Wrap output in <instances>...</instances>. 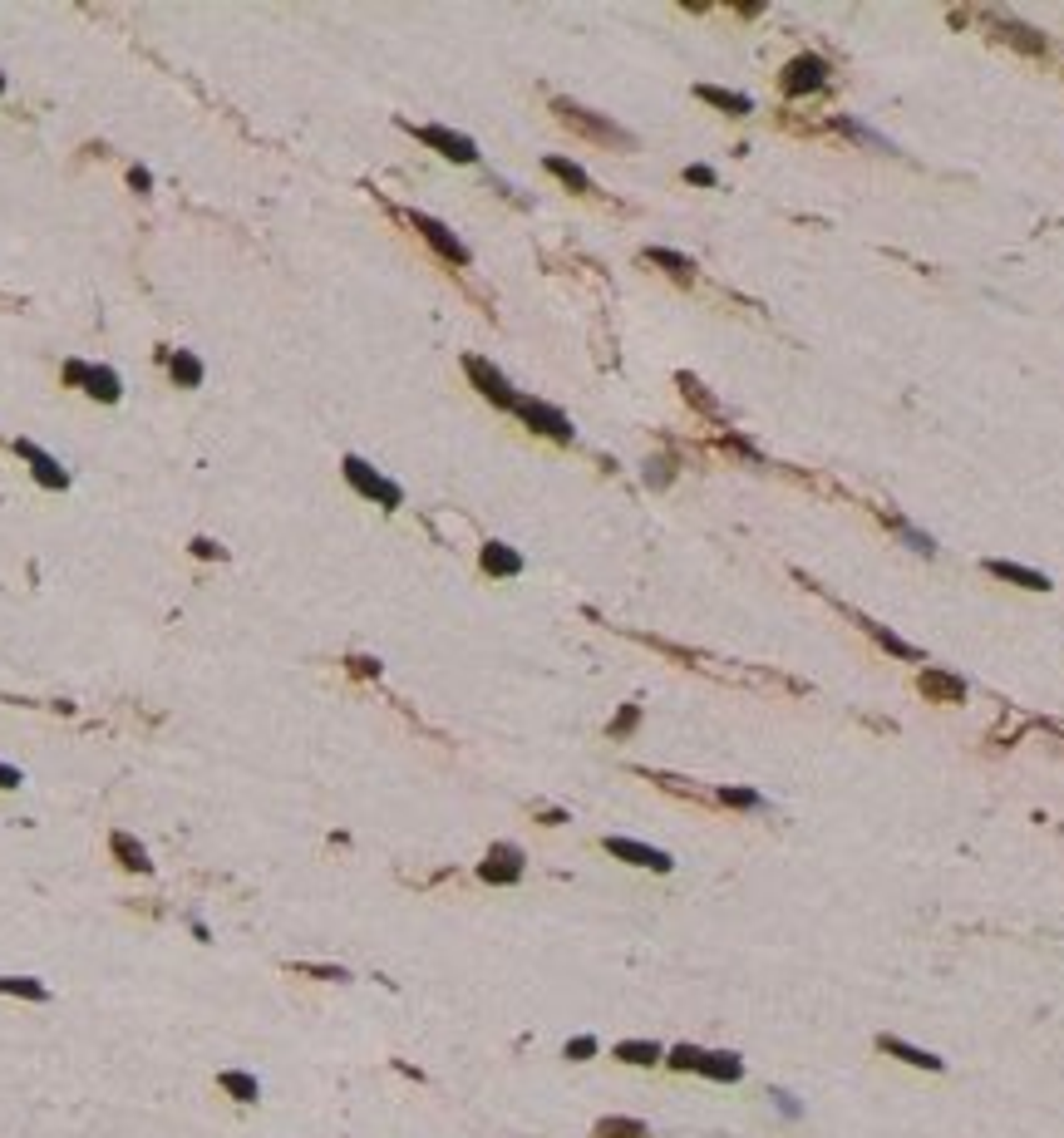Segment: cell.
Masks as SVG:
<instances>
[{
	"label": "cell",
	"mask_w": 1064,
	"mask_h": 1138,
	"mask_svg": "<svg viewBox=\"0 0 1064 1138\" xmlns=\"http://www.w3.org/2000/svg\"><path fill=\"white\" fill-rule=\"evenodd\" d=\"M562 1055H567V1060H592L597 1055V1035H572Z\"/></svg>",
	"instance_id": "obj_33"
},
{
	"label": "cell",
	"mask_w": 1064,
	"mask_h": 1138,
	"mask_svg": "<svg viewBox=\"0 0 1064 1138\" xmlns=\"http://www.w3.org/2000/svg\"><path fill=\"white\" fill-rule=\"evenodd\" d=\"M685 183H695V188H714V168L690 163V168H685Z\"/></svg>",
	"instance_id": "obj_35"
},
{
	"label": "cell",
	"mask_w": 1064,
	"mask_h": 1138,
	"mask_svg": "<svg viewBox=\"0 0 1064 1138\" xmlns=\"http://www.w3.org/2000/svg\"><path fill=\"white\" fill-rule=\"evenodd\" d=\"M479 562H483L488 577H517L523 572V557H517V547H508V542H483Z\"/></svg>",
	"instance_id": "obj_14"
},
{
	"label": "cell",
	"mask_w": 1064,
	"mask_h": 1138,
	"mask_svg": "<svg viewBox=\"0 0 1064 1138\" xmlns=\"http://www.w3.org/2000/svg\"><path fill=\"white\" fill-rule=\"evenodd\" d=\"M84 389H90L99 404H114V400L123 395V389H119V375H114V370H104V365H90V375H84Z\"/></svg>",
	"instance_id": "obj_20"
},
{
	"label": "cell",
	"mask_w": 1064,
	"mask_h": 1138,
	"mask_svg": "<svg viewBox=\"0 0 1064 1138\" xmlns=\"http://www.w3.org/2000/svg\"><path fill=\"white\" fill-rule=\"evenodd\" d=\"M128 188H134V192H148V188H154V178H148V168H128Z\"/></svg>",
	"instance_id": "obj_42"
},
{
	"label": "cell",
	"mask_w": 1064,
	"mask_h": 1138,
	"mask_svg": "<svg viewBox=\"0 0 1064 1138\" xmlns=\"http://www.w3.org/2000/svg\"><path fill=\"white\" fill-rule=\"evenodd\" d=\"M902 537H907L911 547H917V553H926V557H931V553H937V542H931L926 533H917V528H902Z\"/></svg>",
	"instance_id": "obj_38"
},
{
	"label": "cell",
	"mask_w": 1064,
	"mask_h": 1138,
	"mask_svg": "<svg viewBox=\"0 0 1064 1138\" xmlns=\"http://www.w3.org/2000/svg\"><path fill=\"white\" fill-rule=\"evenodd\" d=\"M714 799H720L725 808H764V799H759L754 789H720Z\"/></svg>",
	"instance_id": "obj_32"
},
{
	"label": "cell",
	"mask_w": 1064,
	"mask_h": 1138,
	"mask_svg": "<svg viewBox=\"0 0 1064 1138\" xmlns=\"http://www.w3.org/2000/svg\"><path fill=\"white\" fill-rule=\"evenodd\" d=\"M409 223H415L419 232H424V242L434 247V252H439L444 261H453V267H468V247L459 242V237H453L444 223H439V217H424V212H409Z\"/></svg>",
	"instance_id": "obj_7"
},
{
	"label": "cell",
	"mask_w": 1064,
	"mask_h": 1138,
	"mask_svg": "<svg viewBox=\"0 0 1064 1138\" xmlns=\"http://www.w3.org/2000/svg\"><path fill=\"white\" fill-rule=\"evenodd\" d=\"M917 690H922L926 700H937V705H961V700H966V681H961V675L937 670V666H926V670L917 675Z\"/></svg>",
	"instance_id": "obj_10"
},
{
	"label": "cell",
	"mask_w": 1064,
	"mask_h": 1138,
	"mask_svg": "<svg viewBox=\"0 0 1064 1138\" xmlns=\"http://www.w3.org/2000/svg\"><path fill=\"white\" fill-rule=\"evenodd\" d=\"M1006 40H1010V45L1015 50H1030V55H1045L1050 45H1045V35H1039V30H1025V25H1010V20H1006Z\"/></svg>",
	"instance_id": "obj_26"
},
{
	"label": "cell",
	"mask_w": 1064,
	"mask_h": 1138,
	"mask_svg": "<svg viewBox=\"0 0 1064 1138\" xmlns=\"http://www.w3.org/2000/svg\"><path fill=\"white\" fill-rule=\"evenodd\" d=\"M20 783H25V779H20V769H15V764H0V794L20 789Z\"/></svg>",
	"instance_id": "obj_39"
},
{
	"label": "cell",
	"mask_w": 1064,
	"mask_h": 1138,
	"mask_svg": "<svg viewBox=\"0 0 1064 1138\" xmlns=\"http://www.w3.org/2000/svg\"><path fill=\"white\" fill-rule=\"evenodd\" d=\"M700 1060H705V1049H700V1045H676V1049L665 1055V1064H670V1069H680V1075H700Z\"/></svg>",
	"instance_id": "obj_27"
},
{
	"label": "cell",
	"mask_w": 1064,
	"mask_h": 1138,
	"mask_svg": "<svg viewBox=\"0 0 1064 1138\" xmlns=\"http://www.w3.org/2000/svg\"><path fill=\"white\" fill-rule=\"evenodd\" d=\"M695 94H700L705 104H714V108H725V114H749V99L745 94H734V90H720V84H700V90H695Z\"/></svg>",
	"instance_id": "obj_23"
},
{
	"label": "cell",
	"mask_w": 1064,
	"mask_h": 1138,
	"mask_svg": "<svg viewBox=\"0 0 1064 1138\" xmlns=\"http://www.w3.org/2000/svg\"><path fill=\"white\" fill-rule=\"evenodd\" d=\"M601 848L612 852V858L631 863V867H646V872H670V867H676V858H670V852L650 848V843H636V838H606Z\"/></svg>",
	"instance_id": "obj_5"
},
{
	"label": "cell",
	"mask_w": 1064,
	"mask_h": 1138,
	"mask_svg": "<svg viewBox=\"0 0 1064 1138\" xmlns=\"http://www.w3.org/2000/svg\"><path fill=\"white\" fill-rule=\"evenodd\" d=\"M700 1075L705 1080H720V1084H740L745 1080V1060L734 1055V1049H705Z\"/></svg>",
	"instance_id": "obj_13"
},
{
	"label": "cell",
	"mask_w": 1064,
	"mask_h": 1138,
	"mask_svg": "<svg viewBox=\"0 0 1064 1138\" xmlns=\"http://www.w3.org/2000/svg\"><path fill=\"white\" fill-rule=\"evenodd\" d=\"M548 173H552V178H562V183H567L572 192H586V188H592V178H586V173H581L577 163H567V158H557V153H552V158H548Z\"/></svg>",
	"instance_id": "obj_25"
},
{
	"label": "cell",
	"mask_w": 1064,
	"mask_h": 1138,
	"mask_svg": "<svg viewBox=\"0 0 1064 1138\" xmlns=\"http://www.w3.org/2000/svg\"><path fill=\"white\" fill-rule=\"evenodd\" d=\"M670 469H676L670 458H650V464H646V484L650 488H665L670 484Z\"/></svg>",
	"instance_id": "obj_34"
},
{
	"label": "cell",
	"mask_w": 1064,
	"mask_h": 1138,
	"mask_svg": "<svg viewBox=\"0 0 1064 1138\" xmlns=\"http://www.w3.org/2000/svg\"><path fill=\"white\" fill-rule=\"evenodd\" d=\"M646 261H650V267H661V272H670L676 281H690L695 276V261L680 256V252H670V247H646Z\"/></svg>",
	"instance_id": "obj_19"
},
{
	"label": "cell",
	"mask_w": 1064,
	"mask_h": 1138,
	"mask_svg": "<svg viewBox=\"0 0 1064 1138\" xmlns=\"http://www.w3.org/2000/svg\"><path fill=\"white\" fill-rule=\"evenodd\" d=\"M108 848H114V858H119L128 872H148V867H154V863H148V848H143L134 833H123V828H119V833H108Z\"/></svg>",
	"instance_id": "obj_16"
},
{
	"label": "cell",
	"mask_w": 1064,
	"mask_h": 1138,
	"mask_svg": "<svg viewBox=\"0 0 1064 1138\" xmlns=\"http://www.w3.org/2000/svg\"><path fill=\"white\" fill-rule=\"evenodd\" d=\"M84 375H90V365H84V360H64V385H79L84 389Z\"/></svg>",
	"instance_id": "obj_37"
},
{
	"label": "cell",
	"mask_w": 1064,
	"mask_h": 1138,
	"mask_svg": "<svg viewBox=\"0 0 1064 1138\" xmlns=\"http://www.w3.org/2000/svg\"><path fill=\"white\" fill-rule=\"evenodd\" d=\"M843 124V134H853L858 143H867V148H882V153H892V143H887L882 134H873V128H862L858 119H838Z\"/></svg>",
	"instance_id": "obj_30"
},
{
	"label": "cell",
	"mask_w": 1064,
	"mask_h": 1138,
	"mask_svg": "<svg viewBox=\"0 0 1064 1138\" xmlns=\"http://www.w3.org/2000/svg\"><path fill=\"white\" fill-rule=\"evenodd\" d=\"M479 878L493 882V887H513L517 878H523V848H513V843L488 848V858L479 863Z\"/></svg>",
	"instance_id": "obj_6"
},
{
	"label": "cell",
	"mask_w": 1064,
	"mask_h": 1138,
	"mask_svg": "<svg viewBox=\"0 0 1064 1138\" xmlns=\"http://www.w3.org/2000/svg\"><path fill=\"white\" fill-rule=\"evenodd\" d=\"M464 370H468V380L479 385V395L488 400V404H498V409H517V389L508 385V375L498 365H488L483 355H464Z\"/></svg>",
	"instance_id": "obj_3"
},
{
	"label": "cell",
	"mask_w": 1064,
	"mask_h": 1138,
	"mask_svg": "<svg viewBox=\"0 0 1064 1138\" xmlns=\"http://www.w3.org/2000/svg\"><path fill=\"white\" fill-rule=\"evenodd\" d=\"M0 996H25V1000H45L50 991L30 976H0Z\"/></svg>",
	"instance_id": "obj_28"
},
{
	"label": "cell",
	"mask_w": 1064,
	"mask_h": 1138,
	"mask_svg": "<svg viewBox=\"0 0 1064 1138\" xmlns=\"http://www.w3.org/2000/svg\"><path fill=\"white\" fill-rule=\"evenodd\" d=\"M0 94H6V79H0Z\"/></svg>",
	"instance_id": "obj_43"
},
{
	"label": "cell",
	"mask_w": 1064,
	"mask_h": 1138,
	"mask_svg": "<svg viewBox=\"0 0 1064 1138\" xmlns=\"http://www.w3.org/2000/svg\"><path fill=\"white\" fill-rule=\"evenodd\" d=\"M597 1138H646V1124L626 1119V1113H606V1119H597Z\"/></svg>",
	"instance_id": "obj_24"
},
{
	"label": "cell",
	"mask_w": 1064,
	"mask_h": 1138,
	"mask_svg": "<svg viewBox=\"0 0 1064 1138\" xmlns=\"http://www.w3.org/2000/svg\"><path fill=\"white\" fill-rule=\"evenodd\" d=\"M345 666H351L355 675H380V661H370V655H351Z\"/></svg>",
	"instance_id": "obj_41"
},
{
	"label": "cell",
	"mask_w": 1064,
	"mask_h": 1138,
	"mask_svg": "<svg viewBox=\"0 0 1064 1138\" xmlns=\"http://www.w3.org/2000/svg\"><path fill=\"white\" fill-rule=\"evenodd\" d=\"M517 420H523L528 429H537V434H548V439H557V444H572V420L562 409H552V404H542V400H528V395H517Z\"/></svg>",
	"instance_id": "obj_4"
},
{
	"label": "cell",
	"mask_w": 1064,
	"mask_h": 1138,
	"mask_svg": "<svg viewBox=\"0 0 1064 1138\" xmlns=\"http://www.w3.org/2000/svg\"><path fill=\"white\" fill-rule=\"evenodd\" d=\"M552 108L562 114V124H567V128H577L581 139H597V143H612V148H626V143H631V134H626V128H616L612 119L592 114V108H577L572 99H557Z\"/></svg>",
	"instance_id": "obj_1"
},
{
	"label": "cell",
	"mask_w": 1064,
	"mask_h": 1138,
	"mask_svg": "<svg viewBox=\"0 0 1064 1138\" xmlns=\"http://www.w3.org/2000/svg\"><path fill=\"white\" fill-rule=\"evenodd\" d=\"M345 484H351L355 493H365V498H370V503H380V508H400V503H404V493H400V484H389V478L385 473H375L370 464H365V458H345Z\"/></svg>",
	"instance_id": "obj_2"
},
{
	"label": "cell",
	"mask_w": 1064,
	"mask_h": 1138,
	"mask_svg": "<svg viewBox=\"0 0 1064 1138\" xmlns=\"http://www.w3.org/2000/svg\"><path fill=\"white\" fill-rule=\"evenodd\" d=\"M217 1084H222L237 1104H256V1099H262V1084H256V1075H242V1069H222V1080H217Z\"/></svg>",
	"instance_id": "obj_21"
},
{
	"label": "cell",
	"mask_w": 1064,
	"mask_h": 1138,
	"mask_svg": "<svg viewBox=\"0 0 1064 1138\" xmlns=\"http://www.w3.org/2000/svg\"><path fill=\"white\" fill-rule=\"evenodd\" d=\"M986 572H990V577H1001V582L1025 586V592H1050V577H1045V572H1035V567H1020V562H1006V557H990V562H986Z\"/></svg>",
	"instance_id": "obj_12"
},
{
	"label": "cell",
	"mask_w": 1064,
	"mask_h": 1138,
	"mask_svg": "<svg viewBox=\"0 0 1064 1138\" xmlns=\"http://www.w3.org/2000/svg\"><path fill=\"white\" fill-rule=\"evenodd\" d=\"M823 84H828V64H823L818 55H798V59H789V70H784V94H818Z\"/></svg>",
	"instance_id": "obj_9"
},
{
	"label": "cell",
	"mask_w": 1064,
	"mask_h": 1138,
	"mask_svg": "<svg viewBox=\"0 0 1064 1138\" xmlns=\"http://www.w3.org/2000/svg\"><path fill=\"white\" fill-rule=\"evenodd\" d=\"M680 389H685V400H690L695 409H705V414H720V404H714V400L705 395V389H700V380H695V375H680Z\"/></svg>",
	"instance_id": "obj_31"
},
{
	"label": "cell",
	"mask_w": 1064,
	"mask_h": 1138,
	"mask_svg": "<svg viewBox=\"0 0 1064 1138\" xmlns=\"http://www.w3.org/2000/svg\"><path fill=\"white\" fill-rule=\"evenodd\" d=\"M168 370H172V380H178L183 389H198V385H203V360H198V355H188V350H172V355H168Z\"/></svg>",
	"instance_id": "obj_22"
},
{
	"label": "cell",
	"mask_w": 1064,
	"mask_h": 1138,
	"mask_svg": "<svg viewBox=\"0 0 1064 1138\" xmlns=\"http://www.w3.org/2000/svg\"><path fill=\"white\" fill-rule=\"evenodd\" d=\"M15 449H20V458H25V464H30V473H35L45 488H55V493H59V488H70V473L59 469V458H50L45 449H40V444H30V439H20Z\"/></svg>",
	"instance_id": "obj_11"
},
{
	"label": "cell",
	"mask_w": 1064,
	"mask_h": 1138,
	"mask_svg": "<svg viewBox=\"0 0 1064 1138\" xmlns=\"http://www.w3.org/2000/svg\"><path fill=\"white\" fill-rule=\"evenodd\" d=\"M192 557H203V562H217V557H222V547H217L212 537H192Z\"/></svg>",
	"instance_id": "obj_36"
},
{
	"label": "cell",
	"mask_w": 1064,
	"mask_h": 1138,
	"mask_svg": "<svg viewBox=\"0 0 1064 1138\" xmlns=\"http://www.w3.org/2000/svg\"><path fill=\"white\" fill-rule=\"evenodd\" d=\"M616 1060L646 1069V1064H661V1060H665V1049H661L656 1040H621V1045H616Z\"/></svg>",
	"instance_id": "obj_18"
},
{
	"label": "cell",
	"mask_w": 1064,
	"mask_h": 1138,
	"mask_svg": "<svg viewBox=\"0 0 1064 1138\" xmlns=\"http://www.w3.org/2000/svg\"><path fill=\"white\" fill-rule=\"evenodd\" d=\"M877 1045H882V1055H897V1060L917 1064V1069H931V1075H941V1069H946L941 1055H931V1049H917V1045H907V1040H897V1035H882Z\"/></svg>",
	"instance_id": "obj_15"
},
{
	"label": "cell",
	"mask_w": 1064,
	"mask_h": 1138,
	"mask_svg": "<svg viewBox=\"0 0 1064 1138\" xmlns=\"http://www.w3.org/2000/svg\"><path fill=\"white\" fill-rule=\"evenodd\" d=\"M636 725H641V705H621V710H616V719L606 725V734H612V739H626V734H631Z\"/></svg>",
	"instance_id": "obj_29"
},
{
	"label": "cell",
	"mask_w": 1064,
	"mask_h": 1138,
	"mask_svg": "<svg viewBox=\"0 0 1064 1138\" xmlns=\"http://www.w3.org/2000/svg\"><path fill=\"white\" fill-rule=\"evenodd\" d=\"M862 626H867V636H873L887 655H897V661H922V651L911 646V641H902V636H892V631H887L882 621H862Z\"/></svg>",
	"instance_id": "obj_17"
},
{
	"label": "cell",
	"mask_w": 1064,
	"mask_h": 1138,
	"mask_svg": "<svg viewBox=\"0 0 1064 1138\" xmlns=\"http://www.w3.org/2000/svg\"><path fill=\"white\" fill-rule=\"evenodd\" d=\"M415 139H424L429 148H439L444 158H453V163H479V148H473V139L453 134V128H444V124H419Z\"/></svg>",
	"instance_id": "obj_8"
},
{
	"label": "cell",
	"mask_w": 1064,
	"mask_h": 1138,
	"mask_svg": "<svg viewBox=\"0 0 1064 1138\" xmlns=\"http://www.w3.org/2000/svg\"><path fill=\"white\" fill-rule=\"evenodd\" d=\"M774 1104H778V1113H789V1119H798V1113H803V1104H798V1099H789L784 1089H774Z\"/></svg>",
	"instance_id": "obj_40"
}]
</instances>
